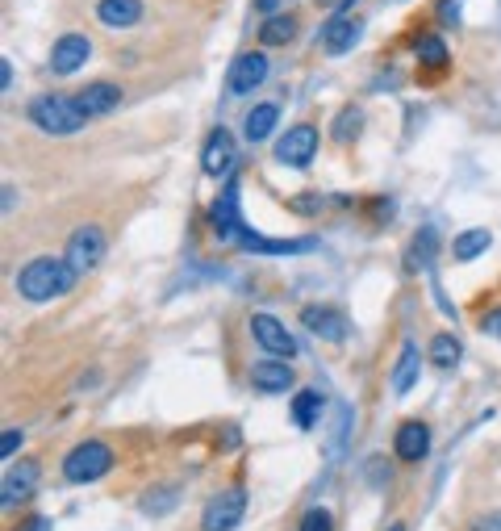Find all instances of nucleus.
<instances>
[{
  "instance_id": "obj_1",
  "label": "nucleus",
  "mask_w": 501,
  "mask_h": 531,
  "mask_svg": "<svg viewBox=\"0 0 501 531\" xmlns=\"http://www.w3.org/2000/svg\"><path fill=\"white\" fill-rule=\"evenodd\" d=\"M71 285H76V272H71L67 260H55V256H38L17 272V293L34 306L55 302V297H63Z\"/></svg>"
},
{
  "instance_id": "obj_2",
  "label": "nucleus",
  "mask_w": 501,
  "mask_h": 531,
  "mask_svg": "<svg viewBox=\"0 0 501 531\" xmlns=\"http://www.w3.org/2000/svg\"><path fill=\"white\" fill-rule=\"evenodd\" d=\"M30 122L42 130V134H55V138H67V134H80L88 113L80 109L76 97H59V92H51V97H38L30 101Z\"/></svg>"
},
{
  "instance_id": "obj_3",
  "label": "nucleus",
  "mask_w": 501,
  "mask_h": 531,
  "mask_svg": "<svg viewBox=\"0 0 501 531\" xmlns=\"http://www.w3.org/2000/svg\"><path fill=\"white\" fill-rule=\"evenodd\" d=\"M113 469V448L101 440H84L63 456V477L71 486H88V481H101Z\"/></svg>"
},
{
  "instance_id": "obj_4",
  "label": "nucleus",
  "mask_w": 501,
  "mask_h": 531,
  "mask_svg": "<svg viewBox=\"0 0 501 531\" xmlns=\"http://www.w3.org/2000/svg\"><path fill=\"white\" fill-rule=\"evenodd\" d=\"M247 515V490L243 486H230L222 494H213L201 511V531H234Z\"/></svg>"
},
{
  "instance_id": "obj_5",
  "label": "nucleus",
  "mask_w": 501,
  "mask_h": 531,
  "mask_svg": "<svg viewBox=\"0 0 501 531\" xmlns=\"http://www.w3.org/2000/svg\"><path fill=\"white\" fill-rule=\"evenodd\" d=\"M63 260L71 264V272H76V276L92 272V268H97V264L105 260V230H101V226H80L76 235L67 239Z\"/></svg>"
},
{
  "instance_id": "obj_6",
  "label": "nucleus",
  "mask_w": 501,
  "mask_h": 531,
  "mask_svg": "<svg viewBox=\"0 0 501 531\" xmlns=\"http://www.w3.org/2000/svg\"><path fill=\"white\" fill-rule=\"evenodd\" d=\"M318 155V126H293V130H284L280 134V143H276V164L284 168H309V159Z\"/></svg>"
},
{
  "instance_id": "obj_7",
  "label": "nucleus",
  "mask_w": 501,
  "mask_h": 531,
  "mask_svg": "<svg viewBox=\"0 0 501 531\" xmlns=\"http://www.w3.org/2000/svg\"><path fill=\"white\" fill-rule=\"evenodd\" d=\"M209 222H213V235H218L222 243H234L238 230H243V210H238V176L226 180V189L218 193V201H213L209 210Z\"/></svg>"
},
{
  "instance_id": "obj_8",
  "label": "nucleus",
  "mask_w": 501,
  "mask_h": 531,
  "mask_svg": "<svg viewBox=\"0 0 501 531\" xmlns=\"http://www.w3.org/2000/svg\"><path fill=\"white\" fill-rule=\"evenodd\" d=\"M251 339H255L264 352L280 356V360H293V356H297V339H293L289 327H284L280 318H272V314H251Z\"/></svg>"
},
{
  "instance_id": "obj_9",
  "label": "nucleus",
  "mask_w": 501,
  "mask_h": 531,
  "mask_svg": "<svg viewBox=\"0 0 501 531\" xmlns=\"http://www.w3.org/2000/svg\"><path fill=\"white\" fill-rule=\"evenodd\" d=\"M38 460H17V465L5 469V481H0V506H17V502H26L34 490H38Z\"/></svg>"
},
{
  "instance_id": "obj_10",
  "label": "nucleus",
  "mask_w": 501,
  "mask_h": 531,
  "mask_svg": "<svg viewBox=\"0 0 501 531\" xmlns=\"http://www.w3.org/2000/svg\"><path fill=\"white\" fill-rule=\"evenodd\" d=\"M268 55L264 51H247V55H238L234 67H230V92L234 97H251V92L268 80Z\"/></svg>"
},
{
  "instance_id": "obj_11",
  "label": "nucleus",
  "mask_w": 501,
  "mask_h": 531,
  "mask_svg": "<svg viewBox=\"0 0 501 531\" xmlns=\"http://www.w3.org/2000/svg\"><path fill=\"white\" fill-rule=\"evenodd\" d=\"M393 452L401 465H418V460H426V452H431V427L410 419V423H401L397 435H393Z\"/></svg>"
},
{
  "instance_id": "obj_12",
  "label": "nucleus",
  "mask_w": 501,
  "mask_h": 531,
  "mask_svg": "<svg viewBox=\"0 0 501 531\" xmlns=\"http://www.w3.org/2000/svg\"><path fill=\"white\" fill-rule=\"evenodd\" d=\"M301 327L322 335V339H330V343H343L347 331H351V322H347V314L330 310V306H305L301 310Z\"/></svg>"
},
{
  "instance_id": "obj_13",
  "label": "nucleus",
  "mask_w": 501,
  "mask_h": 531,
  "mask_svg": "<svg viewBox=\"0 0 501 531\" xmlns=\"http://www.w3.org/2000/svg\"><path fill=\"white\" fill-rule=\"evenodd\" d=\"M88 55H92L88 34H63L51 46V67H55L59 76H71V72H80V67L88 63Z\"/></svg>"
},
{
  "instance_id": "obj_14",
  "label": "nucleus",
  "mask_w": 501,
  "mask_h": 531,
  "mask_svg": "<svg viewBox=\"0 0 501 531\" xmlns=\"http://www.w3.org/2000/svg\"><path fill=\"white\" fill-rule=\"evenodd\" d=\"M201 172L205 176H230L234 172V138H230V130L218 126L209 134V143L201 151Z\"/></svg>"
},
{
  "instance_id": "obj_15",
  "label": "nucleus",
  "mask_w": 501,
  "mask_h": 531,
  "mask_svg": "<svg viewBox=\"0 0 501 531\" xmlns=\"http://www.w3.org/2000/svg\"><path fill=\"white\" fill-rule=\"evenodd\" d=\"M80 109L88 113V118H101V113H113L117 105H122V88H117L113 80H92L76 92Z\"/></svg>"
},
{
  "instance_id": "obj_16",
  "label": "nucleus",
  "mask_w": 501,
  "mask_h": 531,
  "mask_svg": "<svg viewBox=\"0 0 501 531\" xmlns=\"http://www.w3.org/2000/svg\"><path fill=\"white\" fill-rule=\"evenodd\" d=\"M251 389L255 394H284V389H293V368L284 360H259L251 364Z\"/></svg>"
},
{
  "instance_id": "obj_17",
  "label": "nucleus",
  "mask_w": 501,
  "mask_h": 531,
  "mask_svg": "<svg viewBox=\"0 0 501 531\" xmlns=\"http://www.w3.org/2000/svg\"><path fill=\"white\" fill-rule=\"evenodd\" d=\"M360 21L355 17H347V13H339V17H330L326 21V30H322V46H326V55H347L355 42H360Z\"/></svg>"
},
{
  "instance_id": "obj_18",
  "label": "nucleus",
  "mask_w": 501,
  "mask_h": 531,
  "mask_svg": "<svg viewBox=\"0 0 501 531\" xmlns=\"http://www.w3.org/2000/svg\"><path fill=\"white\" fill-rule=\"evenodd\" d=\"M276 122H280V105H276V101H259V105L247 109L243 134L251 138V143H264V138L276 134Z\"/></svg>"
},
{
  "instance_id": "obj_19",
  "label": "nucleus",
  "mask_w": 501,
  "mask_h": 531,
  "mask_svg": "<svg viewBox=\"0 0 501 531\" xmlns=\"http://www.w3.org/2000/svg\"><path fill=\"white\" fill-rule=\"evenodd\" d=\"M418 364H422L418 343L405 339L401 343V356H397V368H393V394H410L414 381H418Z\"/></svg>"
},
{
  "instance_id": "obj_20",
  "label": "nucleus",
  "mask_w": 501,
  "mask_h": 531,
  "mask_svg": "<svg viewBox=\"0 0 501 531\" xmlns=\"http://www.w3.org/2000/svg\"><path fill=\"white\" fill-rule=\"evenodd\" d=\"M435 251H439V235L431 226H422L418 239L410 243V251H405V272H426L435 264Z\"/></svg>"
},
{
  "instance_id": "obj_21",
  "label": "nucleus",
  "mask_w": 501,
  "mask_h": 531,
  "mask_svg": "<svg viewBox=\"0 0 501 531\" xmlns=\"http://www.w3.org/2000/svg\"><path fill=\"white\" fill-rule=\"evenodd\" d=\"M97 17L113 30H126L142 17V0H101L97 5Z\"/></svg>"
},
{
  "instance_id": "obj_22",
  "label": "nucleus",
  "mask_w": 501,
  "mask_h": 531,
  "mask_svg": "<svg viewBox=\"0 0 501 531\" xmlns=\"http://www.w3.org/2000/svg\"><path fill=\"white\" fill-rule=\"evenodd\" d=\"M489 243H493L489 230L472 226V230H464V235H456V243H451V256H456L460 264H468V260H476V256H485Z\"/></svg>"
},
{
  "instance_id": "obj_23",
  "label": "nucleus",
  "mask_w": 501,
  "mask_h": 531,
  "mask_svg": "<svg viewBox=\"0 0 501 531\" xmlns=\"http://www.w3.org/2000/svg\"><path fill=\"white\" fill-rule=\"evenodd\" d=\"M460 356H464V343L451 335V331H443V335L431 339V364L439 368V373H451V368L460 364Z\"/></svg>"
},
{
  "instance_id": "obj_24",
  "label": "nucleus",
  "mask_w": 501,
  "mask_h": 531,
  "mask_svg": "<svg viewBox=\"0 0 501 531\" xmlns=\"http://www.w3.org/2000/svg\"><path fill=\"white\" fill-rule=\"evenodd\" d=\"M318 419H322V394L318 389H301V394L293 398V423L301 431H314Z\"/></svg>"
},
{
  "instance_id": "obj_25",
  "label": "nucleus",
  "mask_w": 501,
  "mask_h": 531,
  "mask_svg": "<svg viewBox=\"0 0 501 531\" xmlns=\"http://www.w3.org/2000/svg\"><path fill=\"white\" fill-rule=\"evenodd\" d=\"M297 34V17L293 13H272L264 26H259V42L264 46H284V42H293Z\"/></svg>"
},
{
  "instance_id": "obj_26",
  "label": "nucleus",
  "mask_w": 501,
  "mask_h": 531,
  "mask_svg": "<svg viewBox=\"0 0 501 531\" xmlns=\"http://www.w3.org/2000/svg\"><path fill=\"white\" fill-rule=\"evenodd\" d=\"M418 59H422V67H447V42L439 38V34H422L418 38Z\"/></svg>"
},
{
  "instance_id": "obj_27",
  "label": "nucleus",
  "mask_w": 501,
  "mask_h": 531,
  "mask_svg": "<svg viewBox=\"0 0 501 531\" xmlns=\"http://www.w3.org/2000/svg\"><path fill=\"white\" fill-rule=\"evenodd\" d=\"M364 126V113L360 109H343L339 118H334V138H339V143H347V138H355V130Z\"/></svg>"
},
{
  "instance_id": "obj_28",
  "label": "nucleus",
  "mask_w": 501,
  "mask_h": 531,
  "mask_svg": "<svg viewBox=\"0 0 501 531\" xmlns=\"http://www.w3.org/2000/svg\"><path fill=\"white\" fill-rule=\"evenodd\" d=\"M297 531H334V519H330V511H322V506H309L297 523Z\"/></svg>"
},
{
  "instance_id": "obj_29",
  "label": "nucleus",
  "mask_w": 501,
  "mask_h": 531,
  "mask_svg": "<svg viewBox=\"0 0 501 531\" xmlns=\"http://www.w3.org/2000/svg\"><path fill=\"white\" fill-rule=\"evenodd\" d=\"M21 444H26V435H21L17 427H9L5 435H0V456H5V460H13V452H17Z\"/></svg>"
},
{
  "instance_id": "obj_30",
  "label": "nucleus",
  "mask_w": 501,
  "mask_h": 531,
  "mask_svg": "<svg viewBox=\"0 0 501 531\" xmlns=\"http://www.w3.org/2000/svg\"><path fill=\"white\" fill-rule=\"evenodd\" d=\"M481 331H485V335H493V339H501V306H497V310H489V314H481Z\"/></svg>"
},
{
  "instance_id": "obj_31",
  "label": "nucleus",
  "mask_w": 501,
  "mask_h": 531,
  "mask_svg": "<svg viewBox=\"0 0 501 531\" xmlns=\"http://www.w3.org/2000/svg\"><path fill=\"white\" fill-rule=\"evenodd\" d=\"M13 531H51V519H46V515H26Z\"/></svg>"
},
{
  "instance_id": "obj_32",
  "label": "nucleus",
  "mask_w": 501,
  "mask_h": 531,
  "mask_svg": "<svg viewBox=\"0 0 501 531\" xmlns=\"http://www.w3.org/2000/svg\"><path fill=\"white\" fill-rule=\"evenodd\" d=\"M439 13H443V21H456L460 17V0H443Z\"/></svg>"
},
{
  "instance_id": "obj_33",
  "label": "nucleus",
  "mask_w": 501,
  "mask_h": 531,
  "mask_svg": "<svg viewBox=\"0 0 501 531\" xmlns=\"http://www.w3.org/2000/svg\"><path fill=\"white\" fill-rule=\"evenodd\" d=\"M0 80H5V88H13V67H9V59H0Z\"/></svg>"
},
{
  "instance_id": "obj_34",
  "label": "nucleus",
  "mask_w": 501,
  "mask_h": 531,
  "mask_svg": "<svg viewBox=\"0 0 501 531\" xmlns=\"http://www.w3.org/2000/svg\"><path fill=\"white\" fill-rule=\"evenodd\" d=\"M276 5H280V0H255V9H259V13H276Z\"/></svg>"
},
{
  "instance_id": "obj_35",
  "label": "nucleus",
  "mask_w": 501,
  "mask_h": 531,
  "mask_svg": "<svg viewBox=\"0 0 501 531\" xmlns=\"http://www.w3.org/2000/svg\"><path fill=\"white\" fill-rule=\"evenodd\" d=\"M481 531H501V515H493V519H485V523H481Z\"/></svg>"
},
{
  "instance_id": "obj_36",
  "label": "nucleus",
  "mask_w": 501,
  "mask_h": 531,
  "mask_svg": "<svg viewBox=\"0 0 501 531\" xmlns=\"http://www.w3.org/2000/svg\"><path fill=\"white\" fill-rule=\"evenodd\" d=\"M318 5H322V9H334V5H343V0H318Z\"/></svg>"
},
{
  "instance_id": "obj_37",
  "label": "nucleus",
  "mask_w": 501,
  "mask_h": 531,
  "mask_svg": "<svg viewBox=\"0 0 501 531\" xmlns=\"http://www.w3.org/2000/svg\"><path fill=\"white\" fill-rule=\"evenodd\" d=\"M389 531H405V527H401V523H393V527H389Z\"/></svg>"
}]
</instances>
